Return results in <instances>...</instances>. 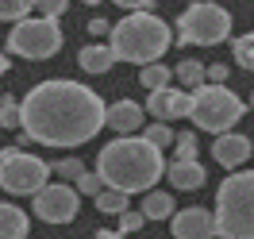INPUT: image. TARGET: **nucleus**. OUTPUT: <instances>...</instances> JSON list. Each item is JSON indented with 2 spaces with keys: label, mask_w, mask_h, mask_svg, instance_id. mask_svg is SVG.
Wrapping results in <instances>:
<instances>
[{
  "label": "nucleus",
  "mask_w": 254,
  "mask_h": 239,
  "mask_svg": "<svg viewBox=\"0 0 254 239\" xmlns=\"http://www.w3.org/2000/svg\"><path fill=\"white\" fill-rule=\"evenodd\" d=\"M166 177H170V185H174V189L192 193V189H200V185H204V166H200V162L174 159L170 166H166Z\"/></svg>",
  "instance_id": "4468645a"
},
{
  "label": "nucleus",
  "mask_w": 254,
  "mask_h": 239,
  "mask_svg": "<svg viewBox=\"0 0 254 239\" xmlns=\"http://www.w3.org/2000/svg\"><path fill=\"white\" fill-rule=\"evenodd\" d=\"M143 224H146V216H143V212H131V208H127L124 216H120V232H124V236H131V232H139Z\"/></svg>",
  "instance_id": "c85d7f7f"
},
{
  "label": "nucleus",
  "mask_w": 254,
  "mask_h": 239,
  "mask_svg": "<svg viewBox=\"0 0 254 239\" xmlns=\"http://www.w3.org/2000/svg\"><path fill=\"white\" fill-rule=\"evenodd\" d=\"M231 50H235V62L243 66V70H251V74H254V31L239 35L235 43H231Z\"/></svg>",
  "instance_id": "4be33fe9"
},
{
  "label": "nucleus",
  "mask_w": 254,
  "mask_h": 239,
  "mask_svg": "<svg viewBox=\"0 0 254 239\" xmlns=\"http://www.w3.org/2000/svg\"><path fill=\"white\" fill-rule=\"evenodd\" d=\"M54 174H62V181H77V177L85 174V162L81 159H62V162H54Z\"/></svg>",
  "instance_id": "a878e982"
},
{
  "label": "nucleus",
  "mask_w": 254,
  "mask_h": 239,
  "mask_svg": "<svg viewBox=\"0 0 254 239\" xmlns=\"http://www.w3.org/2000/svg\"><path fill=\"white\" fill-rule=\"evenodd\" d=\"M0 128H8V131H23V108H19V100L16 96H4L0 100Z\"/></svg>",
  "instance_id": "aec40b11"
},
{
  "label": "nucleus",
  "mask_w": 254,
  "mask_h": 239,
  "mask_svg": "<svg viewBox=\"0 0 254 239\" xmlns=\"http://www.w3.org/2000/svg\"><path fill=\"white\" fill-rule=\"evenodd\" d=\"M112 4H120L124 12H150V0H112Z\"/></svg>",
  "instance_id": "7c9ffc66"
},
{
  "label": "nucleus",
  "mask_w": 254,
  "mask_h": 239,
  "mask_svg": "<svg viewBox=\"0 0 254 239\" xmlns=\"http://www.w3.org/2000/svg\"><path fill=\"white\" fill-rule=\"evenodd\" d=\"M251 108H254V96H251Z\"/></svg>",
  "instance_id": "c9c22d12"
},
{
  "label": "nucleus",
  "mask_w": 254,
  "mask_h": 239,
  "mask_svg": "<svg viewBox=\"0 0 254 239\" xmlns=\"http://www.w3.org/2000/svg\"><path fill=\"white\" fill-rule=\"evenodd\" d=\"M50 174H54V166H47L35 155L16 151L12 159L0 162V189L12 193V197H35V193H43L50 185Z\"/></svg>",
  "instance_id": "6e6552de"
},
{
  "label": "nucleus",
  "mask_w": 254,
  "mask_h": 239,
  "mask_svg": "<svg viewBox=\"0 0 254 239\" xmlns=\"http://www.w3.org/2000/svg\"><path fill=\"white\" fill-rule=\"evenodd\" d=\"M77 193L81 197H100V193H104V181H100V174H96V170H85V174L77 177Z\"/></svg>",
  "instance_id": "393cba45"
},
{
  "label": "nucleus",
  "mask_w": 254,
  "mask_h": 239,
  "mask_svg": "<svg viewBox=\"0 0 254 239\" xmlns=\"http://www.w3.org/2000/svg\"><path fill=\"white\" fill-rule=\"evenodd\" d=\"M23 108V143L35 139L43 147H81L108 128V104L85 81L50 78L39 81L19 100Z\"/></svg>",
  "instance_id": "f257e3e1"
},
{
  "label": "nucleus",
  "mask_w": 254,
  "mask_h": 239,
  "mask_svg": "<svg viewBox=\"0 0 254 239\" xmlns=\"http://www.w3.org/2000/svg\"><path fill=\"white\" fill-rule=\"evenodd\" d=\"M35 8H39V16H47V19H58V16H65L69 0H35Z\"/></svg>",
  "instance_id": "cd10ccee"
},
{
  "label": "nucleus",
  "mask_w": 254,
  "mask_h": 239,
  "mask_svg": "<svg viewBox=\"0 0 254 239\" xmlns=\"http://www.w3.org/2000/svg\"><path fill=\"white\" fill-rule=\"evenodd\" d=\"M85 4H100V0H85Z\"/></svg>",
  "instance_id": "f704fd0d"
},
{
  "label": "nucleus",
  "mask_w": 254,
  "mask_h": 239,
  "mask_svg": "<svg viewBox=\"0 0 254 239\" xmlns=\"http://www.w3.org/2000/svg\"><path fill=\"white\" fill-rule=\"evenodd\" d=\"M223 78H227V66H223V62L208 66V85H223Z\"/></svg>",
  "instance_id": "2f4dec72"
},
{
  "label": "nucleus",
  "mask_w": 254,
  "mask_h": 239,
  "mask_svg": "<svg viewBox=\"0 0 254 239\" xmlns=\"http://www.w3.org/2000/svg\"><path fill=\"white\" fill-rule=\"evenodd\" d=\"M170 232H174V239H212V236H220L216 232V212H208V208H181L174 220H170Z\"/></svg>",
  "instance_id": "9d476101"
},
{
  "label": "nucleus",
  "mask_w": 254,
  "mask_h": 239,
  "mask_svg": "<svg viewBox=\"0 0 254 239\" xmlns=\"http://www.w3.org/2000/svg\"><path fill=\"white\" fill-rule=\"evenodd\" d=\"M31 8H35V0H0V19L4 23H19V19H27Z\"/></svg>",
  "instance_id": "5701e85b"
},
{
  "label": "nucleus",
  "mask_w": 254,
  "mask_h": 239,
  "mask_svg": "<svg viewBox=\"0 0 254 239\" xmlns=\"http://www.w3.org/2000/svg\"><path fill=\"white\" fill-rule=\"evenodd\" d=\"M170 162L162 159V151L154 143H146L143 135H120L108 139L96 155V174L104 181V189L120 193H150L158 185V177L166 174Z\"/></svg>",
  "instance_id": "f03ea898"
},
{
  "label": "nucleus",
  "mask_w": 254,
  "mask_h": 239,
  "mask_svg": "<svg viewBox=\"0 0 254 239\" xmlns=\"http://www.w3.org/2000/svg\"><path fill=\"white\" fill-rule=\"evenodd\" d=\"M189 104H192V93H185V89H158V93L146 96V112L158 124H170L177 116H189Z\"/></svg>",
  "instance_id": "9b49d317"
},
{
  "label": "nucleus",
  "mask_w": 254,
  "mask_h": 239,
  "mask_svg": "<svg viewBox=\"0 0 254 239\" xmlns=\"http://www.w3.org/2000/svg\"><path fill=\"white\" fill-rule=\"evenodd\" d=\"M139 81L146 85V93H158V89H170V81H174V70H170V66H162V62L143 66V70H139Z\"/></svg>",
  "instance_id": "6ab92c4d"
},
{
  "label": "nucleus",
  "mask_w": 254,
  "mask_h": 239,
  "mask_svg": "<svg viewBox=\"0 0 254 239\" xmlns=\"http://www.w3.org/2000/svg\"><path fill=\"white\" fill-rule=\"evenodd\" d=\"M96 208H100V212H108V216H124V212H127V193L104 189L100 197H96Z\"/></svg>",
  "instance_id": "412c9836"
},
{
  "label": "nucleus",
  "mask_w": 254,
  "mask_h": 239,
  "mask_svg": "<svg viewBox=\"0 0 254 239\" xmlns=\"http://www.w3.org/2000/svg\"><path fill=\"white\" fill-rule=\"evenodd\" d=\"M35 216L43 224H69L81 208V193L77 185H65V181H50L43 193H35Z\"/></svg>",
  "instance_id": "1a4fd4ad"
},
{
  "label": "nucleus",
  "mask_w": 254,
  "mask_h": 239,
  "mask_svg": "<svg viewBox=\"0 0 254 239\" xmlns=\"http://www.w3.org/2000/svg\"><path fill=\"white\" fill-rule=\"evenodd\" d=\"M143 116H146V104H135V100H116V104H108V128L120 131V135H131V131L143 128Z\"/></svg>",
  "instance_id": "ddd939ff"
},
{
  "label": "nucleus",
  "mask_w": 254,
  "mask_h": 239,
  "mask_svg": "<svg viewBox=\"0 0 254 239\" xmlns=\"http://www.w3.org/2000/svg\"><path fill=\"white\" fill-rule=\"evenodd\" d=\"M96 239H124V232H120V228H100Z\"/></svg>",
  "instance_id": "473e14b6"
},
{
  "label": "nucleus",
  "mask_w": 254,
  "mask_h": 239,
  "mask_svg": "<svg viewBox=\"0 0 254 239\" xmlns=\"http://www.w3.org/2000/svg\"><path fill=\"white\" fill-rule=\"evenodd\" d=\"M120 62L116 58V50L108 47V43H89V47H81V54H77V66L85 70V74H108L112 66Z\"/></svg>",
  "instance_id": "2eb2a0df"
},
{
  "label": "nucleus",
  "mask_w": 254,
  "mask_h": 239,
  "mask_svg": "<svg viewBox=\"0 0 254 239\" xmlns=\"http://www.w3.org/2000/svg\"><path fill=\"white\" fill-rule=\"evenodd\" d=\"M212 212L220 239H254V170H235L223 177Z\"/></svg>",
  "instance_id": "20e7f679"
},
{
  "label": "nucleus",
  "mask_w": 254,
  "mask_h": 239,
  "mask_svg": "<svg viewBox=\"0 0 254 239\" xmlns=\"http://www.w3.org/2000/svg\"><path fill=\"white\" fill-rule=\"evenodd\" d=\"M108 47L116 50L120 62H131V66H154L162 62V54L174 47V31L170 23L154 12H131L124 16L120 23H112V35H108Z\"/></svg>",
  "instance_id": "7ed1b4c3"
},
{
  "label": "nucleus",
  "mask_w": 254,
  "mask_h": 239,
  "mask_svg": "<svg viewBox=\"0 0 254 239\" xmlns=\"http://www.w3.org/2000/svg\"><path fill=\"white\" fill-rule=\"evenodd\" d=\"M89 35H93L96 43H100V35H112V27H108V19H100V16H93V19H89Z\"/></svg>",
  "instance_id": "c756f323"
},
{
  "label": "nucleus",
  "mask_w": 254,
  "mask_h": 239,
  "mask_svg": "<svg viewBox=\"0 0 254 239\" xmlns=\"http://www.w3.org/2000/svg\"><path fill=\"white\" fill-rule=\"evenodd\" d=\"M58 47H62V27H58V19H47V16L19 19L8 35V54L27 58V62H47L58 54Z\"/></svg>",
  "instance_id": "0eeeda50"
},
{
  "label": "nucleus",
  "mask_w": 254,
  "mask_h": 239,
  "mask_svg": "<svg viewBox=\"0 0 254 239\" xmlns=\"http://www.w3.org/2000/svg\"><path fill=\"white\" fill-rule=\"evenodd\" d=\"M212 159L220 162L223 170H231V174H235L239 166L251 159V135H243V131L216 135V139H212Z\"/></svg>",
  "instance_id": "f8f14e48"
},
{
  "label": "nucleus",
  "mask_w": 254,
  "mask_h": 239,
  "mask_svg": "<svg viewBox=\"0 0 254 239\" xmlns=\"http://www.w3.org/2000/svg\"><path fill=\"white\" fill-rule=\"evenodd\" d=\"M27 212L19 205H8V201H0V239H27Z\"/></svg>",
  "instance_id": "dca6fc26"
},
{
  "label": "nucleus",
  "mask_w": 254,
  "mask_h": 239,
  "mask_svg": "<svg viewBox=\"0 0 254 239\" xmlns=\"http://www.w3.org/2000/svg\"><path fill=\"white\" fill-rule=\"evenodd\" d=\"M8 74V54H0V78Z\"/></svg>",
  "instance_id": "72a5a7b5"
},
{
  "label": "nucleus",
  "mask_w": 254,
  "mask_h": 239,
  "mask_svg": "<svg viewBox=\"0 0 254 239\" xmlns=\"http://www.w3.org/2000/svg\"><path fill=\"white\" fill-rule=\"evenodd\" d=\"M143 139H146V143H154L158 151H166L170 143H177V135L170 131V124H158V120H154V124L143 131Z\"/></svg>",
  "instance_id": "b1692460"
},
{
  "label": "nucleus",
  "mask_w": 254,
  "mask_h": 239,
  "mask_svg": "<svg viewBox=\"0 0 254 239\" xmlns=\"http://www.w3.org/2000/svg\"><path fill=\"white\" fill-rule=\"evenodd\" d=\"M177 159H185V162H196V135L192 131H185V135H177Z\"/></svg>",
  "instance_id": "bb28decb"
},
{
  "label": "nucleus",
  "mask_w": 254,
  "mask_h": 239,
  "mask_svg": "<svg viewBox=\"0 0 254 239\" xmlns=\"http://www.w3.org/2000/svg\"><path fill=\"white\" fill-rule=\"evenodd\" d=\"M143 212L146 220H174L177 212H174V197L170 193H162V189H150V193H143Z\"/></svg>",
  "instance_id": "f3484780"
},
{
  "label": "nucleus",
  "mask_w": 254,
  "mask_h": 239,
  "mask_svg": "<svg viewBox=\"0 0 254 239\" xmlns=\"http://www.w3.org/2000/svg\"><path fill=\"white\" fill-rule=\"evenodd\" d=\"M243 96L227 85H204L192 93V104H189V120L196 124L200 131H212V135H227L243 120Z\"/></svg>",
  "instance_id": "39448f33"
},
{
  "label": "nucleus",
  "mask_w": 254,
  "mask_h": 239,
  "mask_svg": "<svg viewBox=\"0 0 254 239\" xmlns=\"http://www.w3.org/2000/svg\"><path fill=\"white\" fill-rule=\"evenodd\" d=\"M174 78L185 85V93H196V89H204V85H208V66L196 62V58H185V62L174 70Z\"/></svg>",
  "instance_id": "a211bd4d"
},
{
  "label": "nucleus",
  "mask_w": 254,
  "mask_h": 239,
  "mask_svg": "<svg viewBox=\"0 0 254 239\" xmlns=\"http://www.w3.org/2000/svg\"><path fill=\"white\" fill-rule=\"evenodd\" d=\"M181 47H220L231 39V12L212 0H196L177 16Z\"/></svg>",
  "instance_id": "423d86ee"
}]
</instances>
